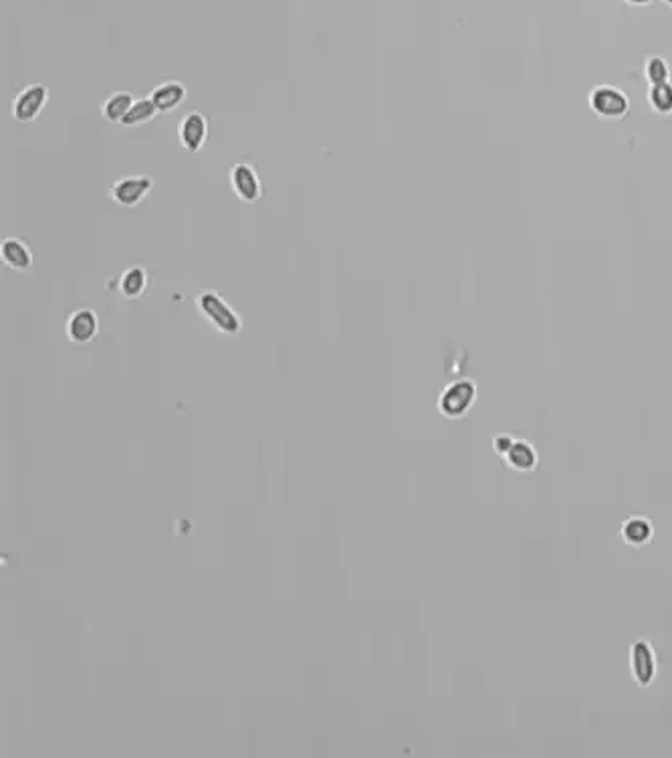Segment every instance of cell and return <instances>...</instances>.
<instances>
[{
  "label": "cell",
  "instance_id": "1",
  "mask_svg": "<svg viewBox=\"0 0 672 758\" xmlns=\"http://www.w3.org/2000/svg\"><path fill=\"white\" fill-rule=\"evenodd\" d=\"M197 307L202 318H205L212 328L226 336H236L243 330V320L235 307L216 292H202L197 296Z\"/></svg>",
  "mask_w": 672,
  "mask_h": 758
},
{
  "label": "cell",
  "instance_id": "2",
  "mask_svg": "<svg viewBox=\"0 0 672 758\" xmlns=\"http://www.w3.org/2000/svg\"><path fill=\"white\" fill-rule=\"evenodd\" d=\"M588 103L598 118L610 121L624 120L630 113V98H628V93L612 83H600L591 87V92L588 93Z\"/></svg>",
  "mask_w": 672,
  "mask_h": 758
},
{
  "label": "cell",
  "instance_id": "3",
  "mask_svg": "<svg viewBox=\"0 0 672 758\" xmlns=\"http://www.w3.org/2000/svg\"><path fill=\"white\" fill-rule=\"evenodd\" d=\"M476 396H479L476 383L471 378H458V381L448 383L445 391L438 394V411L446 419H463L473 409Z\"/></svg>",
  "mask_w": 672,
  "mask_h": 758
},
{
  "label": "cell",
  "instance_id": "4",
  "mask_svg": "<svg viewBox=\"0 0 672 758\" xmlns=\"http://www.w3.org/2000/svg\"><path fill=\"white\" fill-rule=\"evenodd\" d=\"M493 447L505 460L509 470L517 473L535 471L539 457L535 447L529 441L515 439L513 435H497L493 439Z\"/></svg>",
  "mask_w": 672,
  "mask_h": 758
},
{
  "label": "cell",
  "instance_id": "5",
  "mask_svg": "<svg viewBox=\"0 0 672 758\" xmlns=\"http://www.w3.org/2000/svg\"><path fill=\"white\" fill-rule=\"evenodd\" d=\"M154 189V180L146 174H130L111 184L110 197L120 207H138Z\"/></svg>",
  "mask_w": 672,
  "mask_h": 758
},
{
  "label": "cell",
  "instance_id": "6",
  "mask_svg": "<svg viewBox=\"0 0 672 758\" xmlns=\"http://www.w3.org/2000/svg\"><path fill=\"white\" fill-rule=\"evenodd\" d=\"M49 103V87L45 83H31L16 93L13 102V118L19 123L37 120Z\"/></svg>",
  "mask_w": 672,
  "mask_h": 758
},
{
  "label": "cell",
  "instance_id": "7",
  "mask_svg": "<svg viewBox=\"0 0 672 758\" xmlns=\"http://www.w3.org/2000/svg\"><path fill=\"white\" fill-rule=\"evenodd\" d=\"M228 182H231L235 197L241 202H246V205H254L263 197V182L259 179V172L249 162L233 164L231 170H228Z\"/></svg>",
  "mask_w": 672,
  "mask_h": 758
},
{
  "label": "cell",
  "instance_id": "8",
  "mask_svg": "<svg viewBox=\"0 0 672 758\" xmlns=\"http://www.w3.org/2000/svg\"><path fill=\"white\" fill-rule=\"evenodd\" d=\"M180 146L190 154H198L208 140V118L202 112H188L178 123Z\"/></svg>",
  "mask_w": 672,
  "mask_h": 758
},
{
  "label": "cell",
  "instance_id": "9",
  "mask_svg": "<svg viewBox=\"0 0 672 758\" xmlns=\"http://www.w3.org/2000/svg\"><path fill=\"white\" fill-rule=\"evenodd\" d=\"M630 674L640 687H648L657 677V654L648 641H634L630 647Z\"/></svg>",
  "mask_w": 672,
  "mask_h": 758
},
{
  "label": "cell",
  "instance_id": "10",
  "mask_svg": "<svg viewBox=\"0 0 672 758\" xmlns=\"http://www.w3.org/2000/svg\"><path fill=\"white\" fill-rule=\"evenodd\" d=\"M65 332L73 344H90L100 334V318L91 307H79L73 314H69Z\"/></svg>",
  "mask_w": 672,
  "mask_h": 758
},
{
  "label": "cell",
  "instance_id": "11",
  "mask_svg": "<svg viewBox=\"0 0 672 758\" xmlns=\"http://www.w3.org/2000/svg\"><path fill=\"white\" fill-rule=\"evenodd\" d=\"M149 100L160 113H170L180 108V105L188 100V90L182 82H176V79H168L160 85L154 87V92L149 93Z\"/></svg>",
  "mask_w": 672,
  "mask_h": 758
},
{
  "label": "cell",
  "instance_id": "12",
  "mask_svg": "<svg viewBox=\"0 0 672 758\" xmlns=\"http://www.w3.org/2000/svg\"><path fill=\"white\" fill-rule=\"evenodd\" d=\"M0 259L13 271H29L33 267V251L24 241L16 237H8L0 243Z\"/></svg>",
  "mask_w": 672,
  "mask_h": 758
},
{
  "label": "cell",
  "instance_id": "13",
  "mask_svg": "<svg viewBox=\"0 0 672 758\" xmlns=\"http://www.w3.org/2000/svg\"><path fill=\"white\" fill-rule=\"evenodd\" d=\"M620 539L632 549H640L654 539V526L647 516H630L620 528Z\"/></svg>",
  "mask_w": 672,
  "mask_h": 758
},
{
  "label": "cell",
  "instance_id": "14",
  "mask_svg": "<svg viewBox=\"0 0 672 758\" xmlns=\"http://www.w3.org/2000/svg\"><path fill=\"white\" fill-rule=\"evenodd\" d=\"M148 281L149 277H148L146 267H139V266L128 267L120 277V294L126 299H138L144 296Z\"/></svg>",
  "mask_w": 672,
  "mask_h": 758
},
{
  "label": "cell",
  "instance_id": "15",
  "mask_svg": "<svg viewBox=\"0 0 672 758\" xmlns=\"http://www.w3.org/2000/svg\"><path fill=\"white\" fill-rule=\"evenodd\" d=\"M134 102L136 98L131 93H111L110 98L101 103V116L110 123H121Z\"/></svg>",
  "mask_w": 672,
  "mask_h": 758
},
{
  "label": "cell",
  "instance_id": "16",
  "mask_svg": "<svg viewBox=\"0 0 672 758\" xmlns=\"http://www.w3.org/2000/svg\"><path fill=\"white\" fill-rule=\"evenodd\" d=\"M158 108L154 105V102L149 98H139L131 105L128 116L123 118L121 126L126 128H136V126H146V123L152 121L158 116Z\"/></svg>",
  "mask_w": 672,
  "mask_h": 758
},
{
  "label": "cell",
  "instance_id": "17",
  "mask_svg": "<svg viewBox=\"0 0 672 758\" xmlns=\"http://www.w3.org/2000/svg\"><path fill=\"white\" fill-rule=\"evenodd\" d=\"M642 73L644 79H647L648 85H660V83H668L670 82V63L660 55H650L644 59L642 63Z\"/></svg>",
  "mask_w": 672,
  "mask_h": 758
},
{
  "label": "cell",
  "instance_id": "18",
  "mask_svg": "<svg viewBox=\"0 0 672 758\" xmlns=\"http://www.w3.org/2000/svg\"><path fill=\"white\" fill-rule=\"evenodd\" d=\"M647 100L650 110L658 116H670L672 113V82L660 85H648Z\"/></svg>",
  "mask_w": 672,
  "mask_h": 758
},
{
  "label": "cell",
  "instance_id": "19",
  "mask_svg": "<svg viewBox=\"0 0 672 758\" xmlns=\"http://www.w3.org/2000/svg\"><path fill=\"white\" fill-rule=\"evenodd\" d=\"M628 6H636V8H644V6H650L652 0H622Z\"/></svg>",
  "mask_w": 672,
  "mask_h": 758
},
{
  "label": "cell",
  "instance_id": "20",
  "mask_svg": "<svg viewBox=\"0 0 672 758\" xmlns=\"http://www.w3.org/2000/svg\"><path fill=\"white\" fill-rule=\"evenodd\" d=\"M662 3H665L667 6H670V8H672V0H662Z\"/></svg>",
  "mask_w": 672,
  "mask_h": 758
}]
</instances>
